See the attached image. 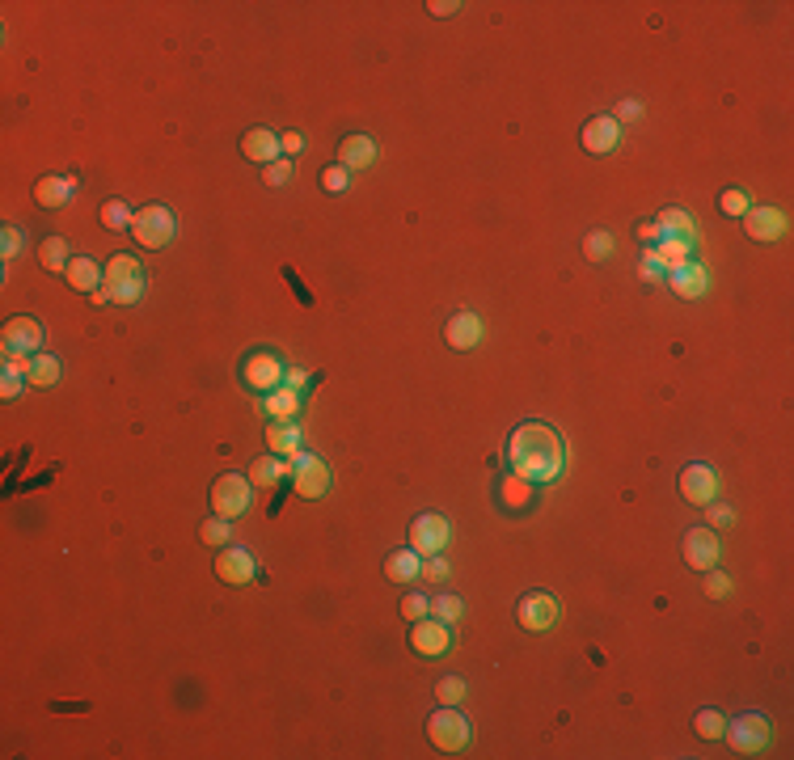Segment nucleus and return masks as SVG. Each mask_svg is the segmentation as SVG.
Returning <instances> with one entry per match:
<instances>
[{
    "label": "nucleus",
    "mask_w": 794,
    "mask_h": 760,
    "mask_svg": "<svg viewBox=\"0 0 794 760\" xmlns=\"http://www.w3.org/2000/svg\"><path fill=\"white\" fill-rule=\"evenodd\" d=\"M511 474L529 486H550L563 474V435L545 423H520L508 440Z\"/></svg>",
    "instance_id": "f257e3e1"
},
{
    "label": "nucleus",
    "mask_w": 794,
    "mask_h": 760,
    "mask_svg": "<svg viewBox=\"0 0 794 760\" xmlns=\"http://www.w3.org/2000/svg\"><path fill=\"white\" fill-rule=\"evenodd\" d=\"M106 300L114 305H135L144 296V266L135 262L132 253H114L106 262V284H102Z\"/></svg>",
    "instance_id": "f03ea898"
},
{
    "label": "nucleus",
    "mask_w": 794,
    "mask_h": 760,
    "mask_svg": "<svg viewBox=\"0 0 794 760\" xmlns=\"http://www.w3.org/2000/svg\"><path fill=\"white\" fill-rule=\"evenodd\" d=\"M287 477H292V490L296 498H326L330 495V465L321 461L317 452H296L287 461Z\"/></svg>",
    "instance_id": "7ed1b4c3"
},
{
    "label": "nucleus",
    "mask_w": 794,
    "mask_h": 760,
    "mask_svg": "<svg viewBox=\"0 0 794 760\" xmlns=\"http://www.w3.org/2000/svg\"><path fill=\"white\" fill-rule=\"evenodd\" d=\"M469 718L456 710V705H444V710H435V714L427 718V739L435 744V748L444 752V756H456V752L469 748Z\"/></svg>",
    "instance_id": "20e7f679"
},
{
    "label": "nucleus",
    "mask_w": 794,
    "mask_h": 760,
    "mask_svg": "<svg viewBox=\"0 0 794 760\" xmlns=\"http://www.w3.org/2000/svg\"><path fill=\"white\" fill-rule=\"evenodd\" d=\"M174 232H177V220L166 203H148V208L135 211L132 237H135V245H144V250H166V245L174 241Z\"/></svg>",
    "instance_id": "39448f33"
},
{
    "label": "nucleus",
    "mask_w": 794,
    "mask_h": 760,
    "mask_svg": "<svg viewBox=\"0 0 794 760\" xmlns=\"http://www.w3.org/2000/svg\"><path fill=\"white\" fill-rule=\"evenodd\" d=\"M250 495H254V482L237 474H224L211 482V516L220 519H237L250 511Z\"/></svg>",
    "instance_id": "423d86ee"
},
{
    "label": "nucleus",
    "mask_w": 794,
    "mask_h": 760,
    "mask_svg": "<svg viewBox=\"0 0 794 760\" xmlns=\"http://www.w3.org/2000/svg\"><path fill=\"white\" fill-rule=\"evenodd\" d=\"M284 376H287V368H284V359H279L275 351H250L241 359V380H245V389H254V393H275L279 385H284Z\"/></svg>",
    "instance_id": "0eeeda50"
},
{
    "label": "nucleus",
    "mask_w": 794,
    "mask_h": 760,
    "mask_svg": "<svg viewBox=\"0 0 794 760\" xmlns=\"http://www.w3.org/2000/svg\"><path fill=\"white\" fill-rule=\"evenodd\" d=\"M723 735L731 739V748H735L739 756H761V752L773 744V723L765 714H744V718H735V727H727Z\"/></svg>",
    "instance_id": "6e6552de"
},
{
    "label": "nucleus",
    "mask_w": 794,
    "mask_h": 760,
    "mask_svg": "<svg viewBox=\"0 0 794 760\" xmlns=\"http://www.w3.org/2000/svg\"><path fill=\"white\" fill-rule=\"evenodd\" d=\"M448 519L440 516V511H423V516H414V524H410V550L419 553V558H435V553L448 550Z\"/></svg>",
    "instance_id": "1a4fd4ad"
},
{
    "label": "nucleus",
    "mask_w": 794,
    "mask_h": 760,
    "mask_svg": "<svg viewBox=\"0 0 794 760\" xmlns=\"http://www.w3.org/2000/svg\"><path fill=\"white\" fill-rule=\"evenodd\" d=\"M448 647H453V629H448V621L423 617V621L410 626V650H414L419 659H444Z\"/></svg>",
    "instance_id": "9d476101"
},
{
    "label": "nucleus",
    "mask_w": 794,
    "mask_h": 760,
    "mask_svg": "<svg viewBox=\"0 0 794 760\" xmlns=\"http://www.w3.org/2000/svg\"><path fill=\"white\" fill-rule=\"evenodd\" d=\"M258 574V562L250 550H237V545H224L220 553H216V579L229 587H250Z\"/></svg>",
    "instance_id": "9b49d317"
},
{
    "label": "nucleus",
    "mask_w": 794,
    "mask_h": 760,
    "mask_svg": "<svg viewBox=\"0 0 794 760\" xmlns=\"http://www.w3.org/2000/svg\"><path fill=\"white\" fill-rule=\"evenodd\" d=\"M38 347H43V326L34 317L5 321V334H0V351L5 355H38Z\"/></svg>",
    "instance_id": "f8f14e48"
},
{
    "label": "nucleus",
    "mask_w": 794,
    "mask_h": 760,
    "mask_svg": "<svg viewBox=\"0 0 794 760\" xmlns=\"http://www.w3.org/2000/svg\"><path fill=\"white\" fill-rule=\"evenodd\" d=\"M681 498L693 507H706L718 498V474L710 465H689L681 469Z\"/></svg>",
    "instance_id": "ddd939ff"
},
{
    "label": "nucleus",
    "mask_w": 794,
    "mask_h": 760,
    "mask_svg": "<svg viewBox=\"0 0 794 760\" xmlns=\"http://www.w3.org/2000/svg\"><path fill=\"white\" fill-rule=\"evenodd\" d=\"M516 617H520V626L529 629V634H545V629L558 621V600H553V595H545V592H529L524 600H520Z\"/></svg>",
    "instance_id": "4468645a"
},
{
    "label": "nucleus",
    "mask_w": 794,
    "mask_h": 760,
    "mask_svg": "<svg viewBox=\"0 0 794 760\" xmlns=\"http://www.w3.org/2000/svg\"><path fill=\"white\" fill-rule=\"evenodd\" d=\"M681 550H684V562L693 566V571H714L718 566V537L710 529H689L681 541Z\"/></svg>",
    "instance_id": "2eb2a0df"
},
{
    "label": "nucleus",
    "mask_w": 794,
    "mask_h": 760,
    "mask_svg": "<svg viewBox=\"0 0 794 760\" xmlns=\"http://www.w3.org/2000/svg\"><path fill=\"white\" fill-rule=\"evenodd\" d=\"M744 232H748L752 241H761V245L778 241V237L786 232V211H778V208H748V211H744Z\"/></svg>",
    "instance_id": "dca6fc26"
},
{
    "label": "nucleus",
    "mask_w": 794,
    "mask_h": 760,
    "mask_svg": "<svg viewBox=\"0 0 794 760\" xmlns=\"http://www.w3.org/2000/svg\"><path fill=\"white\" fill-rule=\"evenodd\" d=\"M668 287H672L681 300H697L710 287L706 266L693 262V258H689V262H681V266H668Z\"/></svg>",
    "instance_id": "f3484780"
},
{
    "label": "nucleus",
    "mask_w": 794,
    "mask_h": 760,
    "mask_svg": "<svg viewBox=\"0 0 794 760\" xmlns=\"http://www.w3.org/2000/svg\"><path fill=\"white\" fill-rule=\"evenodd\" d=\"M72 195H77V177H68V174H43L34 182V203L47 211H59Z\"/></svg>",
    "instance_id": "a211bd4d"
},
{
    "label": "nucleus",
    "mask_w": 794,
    "mask_h": 760,
    "mask_svg": "<svg viewBox=\"0 0 794 760\" xmlns=\"http://www.w3.org/2000/svg\"><path fill=\"white\" fill-rule=\"evenodd\" d=\"M444 342L453 347V351H474L477 342H482V321H477V313L461 309L448 317V326H444Z\"/></svg>",
    "instance_id": "6ab92c4d"
},
{
    "label": "nucleus",
    "mask_w": 794,
    "mask_h": 760,
    "mask_svg": "<svg viewBox=\"0 0 794 760\" xmlns=\"http://www.w3.org/2000/svg\"><path fill=\"white\" fill-rule=\"evenodd\" d=\"M241 156L254 161V166H271V161L284 156V144H279L275 132H266V127H250V132L241 135Z\"/></svg>",
    "instance_id": "aec40b11"
},
{
    "label": "nucleus",
    "mask_w": 794,
    "mask_h": 760,
    "mask_svg": "<svg viewBox=\"0 0 794 760\" xmlns=\"http://www.w3.org/2000/svg\"><path fill=\"white\" fill-rule=\"evenodd\" d=\"M617 135H621V127H617V119H608V114H596V119H587L584 123V148L592 156H605V153H613L617 148Z\"/></svg>",
    "instance_id": "412c9836"
},
{
    "label": "nucleus",
    "mask_w": 794,
    "mask_h": 760,
    "mask_svg": "<svg viewBox=\"0 0 794 760\" xmlns=\"http://www.w3.org/2000/svg\"><path fill=\"white\" fill-rule=\"evenodd\" d=\"M68 287H77V292H85V296H93V292H102V284H106V266H98L93 258H72L64 271Z\"/></svg>",
    "instance_id": "4be33fe9"
},
{
    "label": "nucleus",
    "mask_w": 794,
    "mask_h": 760,
    "mask_svg": "<svg viewBox=\"0 0 794 760\" xmlns=\"http://www.w3.org/2000/svg\"><path fill=\"white\" fill-rule=\"evenodd\" d=\"M376 161V140L372 135H347L338 144V166L351 174V169H368Z\"/></svg>",
    "instance_id": "5701e85b"
},
{
    "label": "nucleus",
    "mask_w": 794,
    "mask_h": 760,
    "mask_svg": "<svg viewBox=\"0 0 794 760\" xmlns=\"http://www.w3.org/2000/svg\"><path fill=\"white\" fill-rule=\"evenodd\" d=\"M263 414H271V423H296L300 414V389L279 385L275 393L263 397Z\"/></svg>",
    "instance_id": "b1692460"
},
{
    "label": "nucleus",
    "mask_w": 794,
    "mask_h": 760,
    "mask_svg": "<svg viewBox=\"0 0 794 760\" xmlns=\"http://www.w3.org/2000/svg\"><path fill=\"white\" fill-rule=\"evenodd\" d=\"M266 448L275 452V456H284V461H292L300 448V427L296 423H266Z\"/></svg>",
    "instance_id": "393cba45"
},
{
    "label": "nucleus",
    "mask_w": 794,
    "mask_h": 760,
    "mask_svg": "<svg viewBox=\"0 0 794 760\" xmlns=\"http://www.w3.org/2000/svg\"><path fill=\"white\" fill-rule=\"evenodd\" d=\"M385 574H389V583H414L423 574V558L414 550H393L385 558Z\"/></svg>",
    "instance_id": "a878e982"
},
{
    "label": "nucleus",
    "mask_w": 794,
    "mask_h": 760,
    "mask_svg": "<svg viewBox=\"0 0 794 760\" xmlns=\"http://www.w3.org/2000/svg\"><path fill=\"white\" fill-rule=\"evenodd\" d=\"M59 376H64V364H59L56 355H34L30 359V372H26V380H30L34 389H51V385H59Z\"/></svg>",
    "instance_id": "bb28decb"
},
{
    "label": "nucleus",
    "mask_w": 794,
    "mask_h": 760,
    "mask_svg": "<svg viewBox=\"0 0 794 760\" xmlns=\"http://www.w3.org/2000/svg\"><path fill=\"white\" fill-rule=\"evenodd\" d=\"M284 474H287V461L284 456H275V452H266V456H258L254 465H250V482L254 486H275V482H284Z\"/></svg>",
    "instance_id": "cd10ccee"
},
{
    "label": "nucleus",
    "mask_w": 794,
    "mask_h": 760,
    "mask_svg": "<svg viewBox=\"0 0 794 760\" xmlns=\"http://www.w3.org/2000/svg\"><path fill=\"white\" fill-rule=\"evenodd\" d=\"M660 237H681V241H697V229H693V220H689V211H681V208H668V211H660Z\"/></svg>",
    "instance_id": "c85d7f7f"
},
{
    "label": "nucleus",
    "mask_w": 794,
    "mask_h": 760,
    "mask_svg": "<svg viewBox=\"0 0 794 760\" xmlns=\"http://www.w3.org/2000/svg\"><path fill=\"white\" fill-rule=\"evenodd\" d=\"M499 503L508 507V511H524V507L532 503V486L516 474L503 477V482H499Z\"/></svg>",
    "instance_id": "c756f323"
},
{
    "label": "nucleus",
    "mask_w": 794,
    "mask_h": 760,
    "mask_svg": "<svg viewBox=\"0 0 794 760\" xmlns=\"http://www.w3.org/2000/svg\"><path fill=\"white\" fill-rule=\"evenodd\" d=\"M38 262H43V271H51V275L68 271L72 253H68V241H64V237H47V241L38 245Z\"/></svg>",
    "instance_id": "7c9ffc66"
},
{
    "label": "nucleus",
    "mask_w": 794,
    "mask_h": 760,
    "mask_svg": "<svg viewBox=\"0 0 794 760\" xmlns=\"http://www.w3.org/2000/svg\"><path fill=\"white\" fill-rule=\"evenodd\" d=\"M135 224V211L123 203V198H106L102 203V229H111V232H127Z\"/></svg>",
    "instance_id": "2f4dec72"
},
{
    "label": "nucleus",
    "mask_w": 794,
    "mask_h": 760,
    "mask_svg": "<svg viewBox=\"0 0 794 760\" xmlns=\"http://www.w3.org/2000/svg\"><path fill=\"white\" fill-rule=\"evenodd\" d=\"M651 250L663 258V266H681L693 258V241H681V237H660Z\"/></svg>",
    "instance_id": "473e14b6"
},
{
    "label": "nucleus",
    "mask_w": 794,
    "mask_h": 760,
    "mask_svg": "<svg viewBox=\"0 0 794 760\" xmlns=\"http://www.w3.org/2000/svg\"><path fill=\"white\" fill-rule=\"evenodd\" d=\"M752 208V198H748V190H739V187H727L723 190V195H718V211H723V216H731V220H744V211Z\"/></svg>",
    "instance_id": "72a5a7b5"
},
{
    "label": "nucleus",
    "mask_w": 794,
    "mask_h": 760,
    "mask_svg": "<svg viewBox=\"0 0 794 760\" xmlns=\"http://www.w3.org/2000/svg\"><path fill=\"white\" fill-rule=\"evenodd\" d=\"M608 253H613V232H605V229L587 232L584 237V258L587 262H605Z\"/></svg>",
    "instance_id": "f704fd0d"
},
{
    "label": "nucleus",
    "mask_w": 794,
    "mask_h": 760,
    "mask_svg": "<svg viewBox=\"0 0 794 760\" xmlns=\"http://www.w3.org/2000/svg\"><path fill=\"white\" fill-rule=\"evenodd\" d=\"M693 731H697L702 739H723V731H727V718L718 714V710H697Z\"/></svg>",
    "instance_id": "c9c22d12"
},
{
    "label": "nucleus",
    "mask_w": 794,
    "mask_h": 760,
    "mask_svg": "<svg viewBox=\"0 0 794 760\" xmlns=\"http://www.w3.org/2000/svg\"><path fill=\"white\" fill-rule=\"evenodd\" d=\"M229 532H232V519L211 516V519H203V529H198V537L208 541V545H216V550H224V545H229Z\"/></svg>",
    "instance_id": "e433bc0d"
},
{
    "label": "nucleus",
    "mask_w": 794,
    "mask_h": 760,
    "mask_svg": "<svg viewBox=\"0 0 794 760\" xmlns=\"http://www.w3.org/2000/svg\"><path fill=\"white\" fill-rule=\"evenodd\" d=\"M465 693H469V684H465L461 676H444V680L435 684V697H440V705H461Z\"/></svg>",
    "instance_id": "4c0bfd02"
},
{
    "label": "nucleus",
    "mask_w": 794,
    "mask_h": 760,
    "mask_svg": "<svg viewBox=\"0 0 794 760\" xmlns=\"http://www.w3.org/2000/svg\"><path fill=\"white\" fill-rule=\"evenodd\" d=\"M465 613V605H461V595H435L431 600V617H440V621H448L453 626L456 617Z\"/></svg>",
    "instance_id": "58836bf2"
},
{
    "label": "nucleus",
    "mask_w": 794,
    "mask_h": 760,
    "mask_svg": "<svg viewBox=\"0 0 794 760\" xmlns=\"http://www.w3.org/2000/svg\"><path fill=\"white\" fill-rule=\"evenodd\" d=\"M347 182H351V177H347V169H342V166H326V169H321V190H326V195H342V190H347Z\"/></svg>",
    "instance_id": "ea45409f"
},
{
    "label": "nucleus",
    "mask_w": 794,
    "mask_h": 760,
    "mask_svg": "<svg viewBox=\"0 0 794 760\" xmlns=\"http://www.w3.org/2000/svg\"><path fill=\"white\" fill-rule=\"evenodd\" d=\"M402 617H410V621L431 617V600H427V595H419V592H410L406 600H402Z\"/></svg>",
    "instance_id": "a19ab883"
},
{
    "label": "nucleus",
    "mask_w": 794,
    "mask_h": 760,
    "mask_svg": "<svg viewBox=\"0 0 794 760\" xmlns=\"http://www.w3.org/2000/svg\"><path fill=\"white\" fill-rule=\"evenodd\" d=\"M642 279H647V284H655V279H668V266H663V258L651 250V245H647V253H642Z\"/></svg>",
    "instance_id": "79ce46f5"
},
{
    "label": "nucleus",
    "mask_w": 794,
    "mask_h": 760,
    "mask_svg": "<svg viewBox=\"0 0 794 760\" xmlns=\"http://www.w3.org/2000/svg\"><path fill=\"white\" fill-rule=\"evenodd\" d=\"M287 177H292V161H287V156H279V161H271V166L263 169V182H266V187H284Z\"/></svg>",
    "instance_id": "37998d69"
},
{
    "label": "nucleus",
    "mask_w": 794,
    "mask_h": 760,
    "mask_svg": "<svg viewBox=\"0 0 794 760\" xmlns=\"http://www.w3.org/2000/svg\"><path fill=\"white\" fill-rule=\"evenodd\" d=\"M727 592H731V579H727V574L710 571V579H706V595H710V600H723Z\"/></svg>",
    "instance_id": "c03bdc74"
},
{
    "label": "nucleus",
    "mask_w": 794,
    "mask_h": 760,
    "mask_svg": "<svg viewBox=\"0 0 794 760\" xmlns=\"http://www.w3.org/2000/svg\"><path fill=\"white\" fill-rule=\"evenodd\" d=\"M706 507H710V524H714V529L735 524V511H731V507H723V503H706Z\"/></svg>",
    "instance_id": "a18cd8bd"
},
{
    "label": "nucleus",
    "mask_w": 794,
    "mask_h": 760,
    "mask_svg": "<svg viewBox=\"0 0 794 760\" xmlns=\"http://www.w3.org/2000/svg\"><path fill=\"white\" fill-rule=\"evenodd\" d=\"M279 144H284V156H300V153H305V135H300V132L279 135Z\"/></svg>",
    "instance_id": "49530a36"
},
{
    "label": "nucleus",
    "mask_w": 794,
    "mask_h": 760,
    "mask_svg": "<svg viewBox=\"0 0 794 760\" xmlns=\"http://www.w3.org/2000/svg\"><path fill=\"white\" fill-rule=\"evenodd\" d=\"M0 241H5V245H0V250H5V258H13V253L22 250V232H17V229H5V237H0Z\"/></svg>",
    "instance_id": "de8ad7c7"
},
{
    "label": "nucleus",
    "mask_w": 794,
    "mask_h": 760,
    "mask_svg": "<svg viewBox=\"0 0 794 760\" xmlns=\"http://www.w3.org/2000/svg\"><path fill=\"white\" fill-rule=\"evenodd\" d=\"M427 9H431V17H453L461 5H456V0H431Z\"/></svg>",
    "instance_id": "09e8293b"
},
{
    "label": "nucleus",
    "mask_w": 794,
    "mask_h": 760,
    "mask_svg": "<svg viewBox=\"0 0 794 760\" xmlns=\"http://www.w3.org/2000/svg\"><path fill=\"white\" fill-rule=\"evenodd\" d=\"M423 574H427V579H444V574H448V566H444V558H440V553L423 562Z\"/></svg>",
    "instance_id": "8fccbe9b"
},
{
    "label": "nucleus",
    "mask_w": 794,
    "mask_h": 760,
    "mask_svg": "<svg viewBox=\"0 0 794 760\" xmlns=\"http://www.w3.org/2000/svg\"><path fill=\"white\" fill-rule=\"evenodd\" d=\"M638 114H642V106H638V102H621V106H617V119H626V123H634V119H638Z\"/></svg>",
    "instance_id": "3c124183"
},
{
    "label": "nucleus",
    "mask_w": 794,
    "mask_h": 760,
    "mask_svg": "<svg viewBox=\"0 0 794 760\" xmlns=\"http://www.w3.org/2000/svg\"><path fill=\"white\" fill-rule=\"evenodd\" d=\"M638 237H642V241H651V245H655V241H660V224H655V220L638 224Z\"/></svg>",
    "instance_id": "603ef678"
},
{
    "label": "nucleus",
    "mask_w": 794,
    "mask_h": 760,
    "mask_svg": "<svg viewBox=\"0 0 794 760\" xmlns=\"http://www.w3.org/2000/svg\"><path fill=\"white\" fill-rule=\"evenodd\" d=\"M305 380H309V376L300 372V368H292V372L284 376V385H292V389H305Z\"/></svg>",
    "instance_id": "864d4df0"
}]
</instances>
